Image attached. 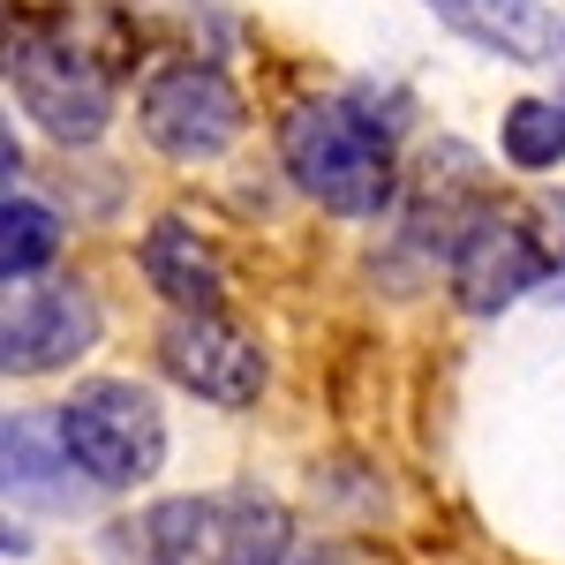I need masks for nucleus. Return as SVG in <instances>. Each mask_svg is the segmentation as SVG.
I'll use <instances>...</instances> for the list:
<instances>
[{
	"label": "nucleus",
	"mask_w": 565,
	"mask_h": 565,
	"mask_svg": "<svg viewBox=\"0 0 565 565\" xmlns=\"http://www.w3.org/2000/svg\"><path fill=\"white\" fill-rule=\"evenodd\" d=\"M527 287H551V249L527 226L482 212L460 234V249H452V295H460V309L468 317H498V309L521 302Z\"/></svg>",
	"instance_id": "423d86ee"
},
{
	"label": "nucleus",
	"mask_w": 565,
	"mask_h": 565,
	"mask_svg": "<svg viewBox=\"0 0 565 565\" xmlns=\"http://www.w3.org/2000/svg\"><path fill=\"white\" fill-rule=\"evenodd\" d=\"M53 257H61V218L45 212L39 196H15L8 189V204H0V279L8 287L15 279H39Z\"/></svg>",
	"instance_id": "f8f14e48"
},
{
	"label": "nucleus",
	"mask_w": 565,
	"mask_h": 565,
	"mask_svg": "<svg viewBox=\"0 0 565 565\" xmlns=\"http://www.w3.org/2000/svg\"><path fill=\"white\" fill-rule=\"evenodd\" d=\"M61 437H68V452L84 460V476L98 490H136V482L159 476V460H167V415L129 377H90V385L68 392Z\"/></svg>",
	"instance_id": "f03ea898"
},
{
	"label": "nucleus",
	"mask_w": 565,
	"mask_h": 565,
	"mask_svg": "<svg viewBox=\"0 0 565 565\" xmlns=\"http://www.w3.org/2000/svg\"><path fill=\"white\" fill-rule=\"evenodd\" d=\"M279 159L302 196L340 218H370L392 204V136L348 98H302L279 121Z\"/></svg>",
	"instance_id": "f257e3e1"
},
{
	"label": "nucleus",
	"mask_w": 565,
	"mask_h": 565,
	"mask_svg": "<svg viewBox=\"0 0 565 565\" xmlns=\"http://www.w3.org/2000/svg\"><path fill=\"white\" fill-rule=\"evenodd\" d=\"M90 340H98L90 287H31V295L8 302L0 362H8V377H39V370H68Z\"/></svg>",
	"instance_id": "0eeeda50"
},
{
	"label": "nucleus",
	"mask_w": 565,
	"mask_h": 565,
	"mask_svg": "<svg viewBox=\"0 0 565 565\" xmlns=\"http://www.w3.org/2000/svg\"><path fill=\"white\" fill-rule=\"evenodd\" d=\"M287 565H348V551H340V543H295Z\"/></svg>",
	"instance_id": "dca6fc26"
},
{
	"label": "nucleus",
	"mask_w": 565,
	"mask_h": 565,
	"mask_svg": "<svg viewBox=\"0 0 565 565\" xmlns=\"http://www.w3.org/2000/svg\"><path fill=\"white\" fill-rule=\"evenodd\" d=\"M151 565H226V498H159L143 513Z\"/></svg>",
	"instance_id": "9d476101"
},
{
	"label": "nucleus",
	"mask_w": 565,
	"mask_h": 565,
	"mask_svg": "<svg viewBox=\"0 0 565 565\" xmlns=\"http://www.w3.org/2000/svg\"><path fill=\"white\" fill-rule=\"evenodd\" d=\"M295 527L264 490H234L226 498V565H287Z\"/></svg>",
	"instance_id": "ddd939ff"
},
{
	"label": "nucleus",
	"mask_w": 565,
	"mask_h": 565,
	"mask_svg": "<svg viewBox=\"0 0 565 565\" xmlns=\"http://www.w3.org/2000/svg\"><path fill=\"white\" fill-rule=\"evenodd\" d=\"M498 143H505V159H513L521 174H551V167H565V98H513Z\"/></svg>",
	"instance_id": "4468645a"
},
{
	"label": "nucleus",
	"mask_w": 565,
	"mask_h": 565,
	"mask_svg": "<svg viewBox=\"0 0 565 565\" xmlns=\"http://www.w3.org/2000/svg\"><path fill=\"white\" fill-rule=\"evenodd\" d=\"M143 136L167 159H218L242 136V90L212 61H174L143 84Z\"/></svg>",
	"instance_id": "20e7f679"
},
{
	"label": "nucleus",
	"mask_w": 565,
	"mask_h": 565,
	"mask_svg": "<svg viewBox=\"0 0 565 565\" xmlns=\"http://www.w3.org/2000/svg\"><path fill=\"white\" fill-rule=\"evenodd\" d=\"M445 23H460L468 39L498 45L505 61H543L558 31H551V15H543V0H430Z\"/></svg>",
	"instance_id": "9b49d317"
},
{
	"label": "nucleus",
	"mask_w": 565,
	"mask_h": 565,
	"mask_svg": "<svg viewBox=\"0 0 565 565\" xmlns=\"http://www.w3.org/2000/svg\"><path fill=\"white\" fill-rule=\"evenodd\" d=\"M159 362L181 392H196L212 407H257L264 392V348L218 309H174V324L159 332Z\"/></svg>",
	"instance_id": "39448f33"
},
{
	"label": "nucleus",
	"mask_w": 565,
	"mask_h": 565,
	"mask_svg": "<svg viewBox=\"0 0 565 565\" xmlns=\"http://www.w3.org/2000/svg\"><path fill=\"white\" fill-rule=\"evenodd\" d=\"M136 264H143V279L167 295L174 309H218L226 302V279H218V257L181 226V218H159L151 234H143V249H136Z\"/></svg>",
	"instance_id": "1a4fd4ad"
},
{
	"label": "nucleus",
	"mask_w": 565,
	"mask_h": 565,
	"mask_svg": "<svg viewBox=\"0 0 565 565\" xmlns=\"http://www.w3.org/2000/svg\"><path fill=\"white\" fill-rule=\"evenodd\" d=\"M8 84L23 98V114L45 136H61V143H90V136H106V121H114L106 76L61 39H15L8 45Z\"/></svg>",
	"instance_id": "7ed1b4c3"
},
{
	"label": "nucleus",
	"mask_w": 565,
	"mask_h": 565,
	"mask_svg": "<svg viewBox=\"0 0 565 565\" xmlns=\"http://www.w3.org/2000/svg\"><path fill=\"white\" fill-rule=\"evenodd\" d=\"M0 468H8V498L39 505V513H84V498L98 482L84 476V460L68 452L61 415H8L0 430Z\"/></svg>",
	"instance_id": "6e6552de"
},
{
	"label": "nucleus",
	"mask_w": 565,
	"mask_h": 565,
	"mask_svg": "<svg viewBox=\"0 0 565 565\" xmlns=\"http://www.w3.org/2000/svg\"><path fill=\"white\" fill-rule=\"evenodd\" d=\"M535 226H543V249H551V264H565V196H543V204H535ZM543 295H551V302H565V271L543 287Z\"/></svg>",
	"instance_id": "2eb2a0df"
}]
</instances>
